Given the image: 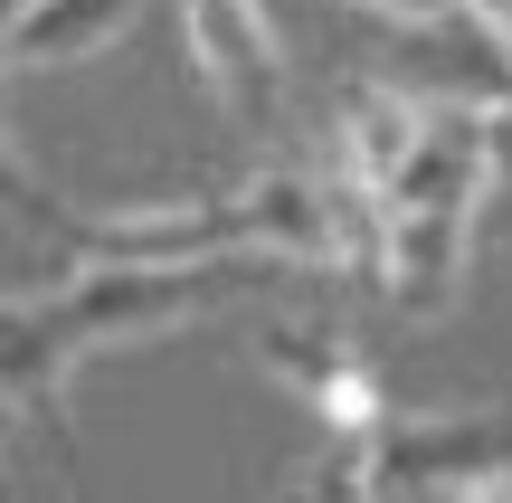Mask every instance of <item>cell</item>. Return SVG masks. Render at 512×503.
<instances>
[{
	"label": "cell",
	"mask_w": 512,
	"mask_h": 503,
	"mask_svg": "<svg viewBox=\"0 0 512 503\" xmlns=\"http://www.w3.org/2000/svg\"><path fill=\"white\" fill-rule=\"evenodd\" d=\"M484 200H494V105H427L418 152L380 190V219H389L380 228V295L408 323L456 314Z\"/></svg>",
	"instance_id": "6da1fadb"
},
{
	"label": "cell",
	"mask_w": 512,
	"mask_h": 503,
	"mask_svg": "<svg viewBox=\"0 0 512 503\" xmlns=\"http://www.w3.org/2000/svg\"><path fill=\"white\" fill-rule=\"evenodd\" d=\"M512 418H399L370 428V494H503Z\"/></svg>",
	"instance_id": "7a4b0ae2"
},
{
	"label": "cell",
	"mask_w": 512,
	"mask_h": 503,
	"mask_svg": "<svg viewBox=\"0 0 512 503\" xmlns=\"http://www.w3.org/2000/svg\"><path fill=\"white\" fill-rule=\"evenodd\" d=\"M181 38H190L200 86L219 95V114H238V124H285L294 76H285V48H275L256 0H181Z\"/></svg>",
	"instance_id": "3957f363"
},
{
	"label": "cell",
	"mask_w": 512,
	"mask_h": 503,
	"mask_svg": "<svg viewBox=\"0 0 512 503\" xmlns=\"http://www.w3.org/2000/svg\"><path fill=\"white\" fill-rule=\"evenodd\" d=\"M380 76L408 86V95H427V105H503L512 95V48L456 0V10H437V19H389Z\"/></svg>",
	"instance_id": "277c9868"
},
{
	"label": "cell",
	"mask_w": 512,
	"mask_h": 503,
	"mask_svg": "<svg viewBox=\"0 0 512 503\" xmlns=\"http://www.w3.org/2000/svg\"><path fill=\"white\" fill-rule=\"evenodd\" d=\"M247 361L332 437H361V428L389 418V390H380V371H370V352H351L342 333H285V323H266V333L247 342Z\"/></svg>",
	"instance_id": "5b68a950"
},
{
	"label": "cell",
	"mask_w": 512,
	"mask_h": 503,
	"mask_svg": "<svg viewBox=\"0 0 512 503\" xmlns=\"http://www.w3.org/2000/svg\"><path fill=\"white\" fill-rule=\"evenodd\" d=\"M76 371H86V352L57 323V304L48 295H0V418H29L67 466H76V437H67V380Z\"/></svg>",
	"instance_id": "8992f818"
},
{
	"label": "cell",
	"mask_w": 512,
	"mask_h": 503,
	"mask_svg": "<svg viewBox=\"0 0 512 503\" xmlns=\"http://www.w3.org/2000/svg\"><path fill=\"white\" fill-rule=\"evenodd\" d=\"M67 247L76 257H209V247H238V228H228V190H200V200L76 209Z\"/></svg>",
	"instance_id": "52a82bcc"
},
{
	"label": "cell",
	"mask_w": 512,
	"mask_h": 503,
	"mask_svg": "<svg viewBox=\"0 0 512 503\" xmlns=\"http://www.w3.org/2000/svg\"><path fill=\"white\" fill-rule=\"evenodd\" d=\"M143 19V0H19L10 10V67H86Z\"/></svg>",
	"instance_id": "ba28073f"
},
{
	"label": "cell",
	"mask_w": 512,
	"mask_h": 503,
	"mask_svg": "<svg viewBox=\"0 0 512 503\" xmlns=\"http://www.w3.org/2000/svg\"><path fill=\"white\" fill-rule=\"evenodd\" d=\"M0 209H10V219H29V228H48V238H67V219H76V209L57 200V190L38 181V171L19 162L10 143H0Z\"/></svg>",
	"instance_id": "9c48e42d"
},
{
	"label": "cell",
	"mask_w": 512,
	"mask_h": 503,
	"mask_svg": "<svg viewBox=\"0 0 512 503\" xmlns=\"http://www.w3.org/2000/svg\"><path fill=\"white\" fill-rule=\"evenodd\" d=\"M361 10H380V19H437V10H456V0H361Z\"/></svg>",
	"instance_id": "30bf717a"
},
{
	"label": "cell",
	"mask_w": 512,
	"mask_h": 503,
	"mask_svg": "<svg viewBox=\"0 0 512 503\" xmlns=\"http://www.w3.org/2000/svg\"><path fill=\"white\" fill-rule=\"evenodd\" d=\"M503 494H512V466H503Z\"/></svg>",
	"instance_id": "8fae6325"
}]
</instances>
